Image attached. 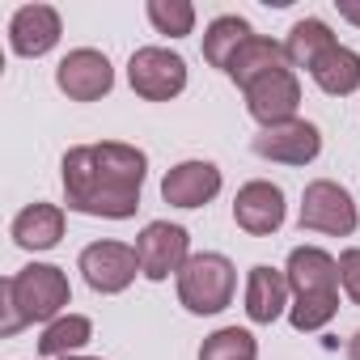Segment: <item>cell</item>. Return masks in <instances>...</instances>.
Listing matches in <instances>:
<instances>
[{
  "label": "cell",
  "instance_id": "obj_1",
  "mask_svg": "<svg viewBox=\"0 0 360 360\" xmlns=\"http://www.w3.org/2000/svg\"><path fill=\"white\" fill-rule=\"evenodd\" d=\"M148 174V157L136 144L102 140V144H77L60 161L64 200L72 212L127 221L140 208V187Z\"/></svg>",
  "mask_w": 360,
  "mask_h": 360
},
{
  "label": "cell",
  "instance_id": "obj_2",
  "mask_svg": "<svg viewBox=\"0 0 360 360\" xmlns=\"http://www.w3.org/2000/svg\"><path fill=\"white\" fill-rule=\"evenodd\" d=\"M72 301V284L64 276V267L56 263H30L22 271H13L5 280V335H18L22 326H34V322H56L64 318Z\"/></svg>",
  "mask_w": 360,
  "mask_h": 360
},
{
  "label": "cell",
  "instance_id": "obj_3",
  "mask_svg": "<svg viewBox=\"0 0 360 360\" xmlns=\"http://www.w3.org/2000/svg\"><path fill=\"white\" fill-rule=\"evenodd\" d=\"M233 292H238V271L217 250L191 255L187 267L178 271V301H183L187 314H200V318L221 314V309H229Z\"/></svg>",
  "mask_w": 360,
  "mask_h": 360
},
{
  "label": "cell",
  "instance_id": "obj_4",
  "mask_svg": "<svg viewBox=\"0 0 360 360\" xmlns=\"http://www.w3.org/2000/svg\"><path fill=\"white\" fill-rule=\"evenodd\" d=\"M301 229L309 233H326V238H352L360 225L356 200L347 195V187L330 183V178H314L301 195Z\"/></svg>",
  "mask_w": 360,
  "mask_h": 360
},
{
  "label": "cell",
  "instance_id": "obj_5",
  "mask_svg": "<svg viewBox=\"0 0 360 360\" xmlns=\"http://www.w3.org/2000/svg\"><path fill=\"white\" fill-rule=\"evenodd\" d=\"M127 81L144 102H169L187 89V60L169 47H140L127 60Z\"/></svg>",
  "mask_w": 360,
  "mask_h": 360
},
{
  "label": "cell",
  "instance_id": "obj_6",
  "mask_svg": "<svg viewBox=\"0 0 360 360\" xmlns=\"http://www.w3.org/2000/svg\"><path fill=\"white\" fill-rule=\"evenodd\" d=\"M136 259L144 280H169L191 259V233L169 221H148L136 238Z\"/></svg>",
  "mask_w": 360,
  "mask_h": 360
},
{
  "label": "cell",
  "instance_id": "obj_7",
  "mask_svg": "<svg viewBox=\"0 0 360 360\" xmlns=\"http://www.w3.org/2000/svg\"><path fill=\"white\" fill-rule=\"evenodd\" d=\"M85 284L102 297H115L123 288H131V280L140 276V259H136V246H123V242H89L77 259Z\"/></svg>",
  "mask_w": 360,
  "mask_h": 360
},
{
  "label": "cell",
  "instance_id": "obj_8",
  "mask_svg": "<svg viewBox=\"0 0 360 360\" xmlns=\"http://www.w3.org/2000/svg\"><path fill=\"white\" fill-rule=\"evenodd\" d=\"M242 94H246V110H250V119H259L263 127H276V123L297 119V106H301V81H297L292 64H288V68H276V72H267V77H259V81H250Z\"/></svg>",
  "mask_w": 360,
  "mask_h": 360
},
{
  "label": "cell",
  "instance_id": "obj_9",
  "mask_svg": "<svg viewBox=\"0 0 360 360\" xmlns=\"http://www.w3.org/2000/svg\"><path fill=\"white\" fill-rule=\"evenodd\" d=\"M56 85H60V94H68L72 102H98V98L110 94V85H115V68H110V60H106L102 51H94V47H77V51H68V56L60 60V68H56Z\"/></svg>",
  "mask_w": 360,
  "mask_h": 360
},
{
  "label": "cell",
  "instance_id": "obj_10",
  "mask_svg": "<svg viewBox=\"0 0 360 360\" xmlns=\"http://www.w3.org/2000/svg\"><path fill=\"white\" fill-rule=\"evenodd\" d=\"M255 153L263 161H280V165H309L322 153V131L309 119H288V123L263 127L255 136Z\"/></svg>",
  "mask_w": 360,
  "mask_h": 360
},
{
  "label": "cell",
  "instance_id": "obj_11",
  "mask_svg": "<svg viewBox=\"0 0 360 360\" xmlns=\"http://www.w3.org/2000/svg\"><path fill=\"white\" fill-rule=\"evenodd\" d=\"M288 208H284V191L267 178H255L233 195V225L250 238H271L284 225Z\"/></svg>",
  "mask_w": 360,
  "mask_h": 360
},
{
  "label": "cell",
  "instance_id": "obj_12",
  "mask_svg": "<svg viewBox=\"0 0 360 360\" xmlns=\"http://www.w3.org/2000/svg\"><path fill=\"white\" fill-rule=\"evenodd\" d=\"M221 169L212 161H178L161 178V200L169 208H208L221 195Z\"/></svg>",
  "mask_w": 360,
  "mask_h": 360
},
{
  "label": "cell",
  "instance_id": "obj_13",
  "mask_svg": "<svg viewBox=\"0 0 360 360\" xmlns=\"http://www.w3.org/2000/svg\"><path fill=\"white\" fill-rule=\"evenodd\" d=\"M60 34H64V22H60V9L51 5H22L9 22V47L22 60L47 56L60 43Z\"/></svg>",
  "mask_w": 360,
  "mask_h": 360
},
{
  "label": "cell",
  "instance_id": "obj_14",
  "mask_svg": "<svg viewBox=\"0 0 360 360\" xmlns=\"http://www.w3.org/2000/svg\"><path fill=\"white\" fill-rule=\"evenodd\" d=\"M288 276L280 267L255 263L246 276V318L255 326H271L280 314H288Z\"/></svg>",
  "mask_w": 360,
  "mask_h": 360
},
{
  "label": "cell",
  "instance_id": "obj_15",
  "mask_svg": "<svg viewBox=\"0 0 360 360\" xmlns=\"http://www.w3.org/2000/svg\"><path fill=\"white\" fill-rule=\"evenodd\" d=\"M292 297L305 292H339V259H330L322 246H297L284 263Z\"/></svg>",
  "mask_w": 360,
  "mask_h": 360
},
{
  "label": "cell",
  "instance_id": "obj_16",
  "mask_svg": "<svg viewBox=\"0 0 360 360\" xmlns=\"http://www.w3.org/2000/svg\"><path fill=\"white\" fill-rule=\"evenodd\" d=\"M13 242L22 246V250H30V255H39V250H51V246H60V238H64V208L60 204H26L18 217H13Z\"/></svg>",
  "mask_w": 360,
  "mask_h": 360
},
{
  "label": "cell",
  "instance_id": "obj_17",
  "mask_svg": "<svg viewBox=\"0 0 360 360\" xmlns=\"http://www.w3.org/2000/svg\"><path fill=\"white\" fill-rule=\"evenodd\" d=\"M309 77H314V85H318L322 94H330V98H347V94L360 89V51L335 43V47L309 68Z\"/></svg>",
  "mask_w": 360,
  "mask_h": 360
},
{
  "label": "cell",
  "instance_id": "obj_18",
  "mask_svg": "<svg viewBox=\"0 0 360 360\" xmlns=\"http://www.w3.org/2000/svg\"><path fill=\"white\" fill-rule=\"evenodd\" d=\"M276 68H288V56H284V43H276V39H263V34H255L250 43H242V51L229 60V81H238L242 89L250 85V81H259V77H267V72H276Z\"/></svg>",
  "mask_w": 360,
  "mask_h": 360
},
{
  "label": "cell",
  "instance_id": "obj_19",
  "mask_svg": "<svg viewBox=\"0 0 360 360\" xmlns=\"http://www.w3.org/2000/svg\"><path fill=\"white\" fill-rule=\"evenodd\" d=\"M250 39H255L250 22L238 18V13H225V18H217V22L204 30V60H208L212 68L229 72V60H233V56L242 51V43H250Z\"/></svg>",
  "mask_w": 360,
  "mask_h": 360
},
{
  "label": "cell",
  "instance_id": "obj_20",
  "mask_svg": "<svg viewBox=\"0 0 360 360\" xmlns=\"http://www.w3.org/2000/svg\"><path fill=\"white\" fill-rule=\"evenodd\" d=\"M335 43H339V39L330 34V26H326L322 18H301V22L288 30V39H284V56H288L292 68H314Z\"/></svg>",
  "mask_w": 360,
  "mask_h": 360
},
{
  "label": "cell",
  "instance_id": "obj_21",
  "mask_svg": "<svg viewBox=\"0 0 360 360\" xmlns=\"http://www.w3.org/2000/svg\"><path fill=\"white\" fill-rule=\"evenodd\" d=\"M94 339V322L85 314H64L56 322L43 326L39 335V352L51 356V360H64V356H77V347H85Z\"/></svg>",
  "mask_w": 360,
  "mask_h": 360
},
{
  "label": "cell",
  "instance_id": "obj_22",
  "mask_svg": "<svg viewBox=\"0 0 360 360\" xmlns=\"http://www.w3.org/2000/svg\"><path fill=\"white\" fill-rule=\"evenodd\" d=\"M200 360H259V339L246 326H221L200 343Z\"/></svg>",
  "mask_w": 360,
  "mask_h": 360
},
{
  "label": "cell",
  "instance_id": "obj_23",
  "mask_svg": "<svg viewBox=\"0 0 360 360\" xmlns=\"http://www.w3.org/2000/svg\"><path fill=\"white\" fill-rule=\"evenodd\" d=\"M144 13H148L153 30L165 34V39H187L195 30V5L191 0H148Z\"/></svg>",
  "mask_w": 360,
  "mask_h": 360
},
{
  "label": "cell",
  "instance_id": "obj_24",
  "mask_svg": "<svg viewBox=\"0 0 360 360\" xmlns=\"http://www.w3.org/2000/svg\"><path fill=\"white\" fill-rule=\"evenodd\" d=\"M335 314H339V292H305V297H292V305H288V322L301 335L322 330Z\"/></svg>",
  "mask_w": 360,
  "mask_h": 360
},
{
  "label": "cell",
  "instance_id": "obj_25",
  "mask_svg": "<svg viewBox=\"0 0 360 360\" xmlns=\"http://www.w3.org/2000/svg\"><path fill=\"white\" fill-rule=\"evenodd\" d=\"M339 288L347 292L352 305H360V246H347L339 255Z\"/></svg>",
  "mask_w": 360,
  "mask_h": 360
},
{
  "label": "cell",
  "instance_id": "obj_26",
  "mask_svg": "<svg viewBox=\"0 0 360 360\" xmlns=\"http://www.w3.org/2000/svg\"><path fill=\"white\" fill-rule=\"evenodd\" d=\"M335 9H339V18H343V22L360 26V5H352V0H335Z\"/></svg>",
  "mask_w": 360,
  "mask_h": 360
},
{
  "label": "cell",
  "instance_id": "obj_27",
  "mask_svg": "<svg viewBox=\"0 0 360 360\" xmlns=\"http://www.w3.org/2000/svg\"><path fill=\"white\" fill-rule=\"evenodd\" d=\"M347 360H360V330L347 339Z\"/></svg>",
  "mask_w": 360,
  "mask_h": 360
},
{
  "label": "cell",
  "instance_id": "obj_28",
  "mask_svg": "<svg viewBox=\"0 0 360 360\" xmlns=\"http://www.w3.org/2000/svg\"><path fill=\"white\" fill-rule=\"evenodd\" d=\"M64 360H102V356H64Z\"/></svg>",
  "mask_w": 360,
  "mask_h": 360
}]
</instances>
